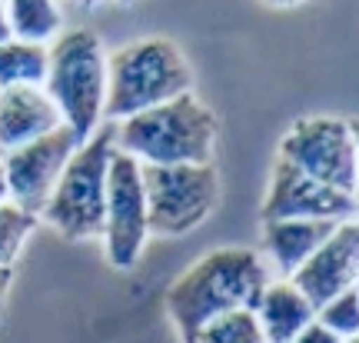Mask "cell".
Returning <instances> with one entry per match:
<instances>
[{
	"mask_svg": "<svg viewBox=\"0 0 359 343\" xmlns=\"http://www.w3.org/2000/svg\"><path fill=\"white\" fill-rule=\"evenodd\" d=\"M253 317L266 343H290L303 327L316 320V306L290 280H269L253 306Z\"/></svg>",
	"mask_w": 359,
	"mask_h": 343,
	"instance_id": "5bb4252c",
	"label": "cell"
},
{
	"mask_svg": "<svg viewBox=\"0 0 359 343\" xmlns=\"http://www.w3.org/2000/svg\"><path fill=\"white\" fill-rule=\"evenodd\" d=\"M356 277H359V227L356 220H346L313 250V257L290 277V283L320 310L326 300L353 290Z\"/></svg>",
	"mask_w": 359,
	"mask_h": 343,
	"instance_id": "8fae6325",
	"label": "cell"
},
{
	"mask_svg": "<svg viewBox=\"0 0 359 343\" xmlns=\"http://www.w3.org/2000/svg\"><path fill=\"white\" fill-rule=\"evenodd\" d=\"M316 320H320L326 330H333L336 337H343V340H356L359 333V290L339 293L333 300H326V304L316 310Z\"/></svg>",
	"mask_w": 359,
	"mask_h": 343,
	"instance_id": "d6986e66",
	"label": "cell"
},
{
	"mask_svg": "<svg viewBox=\"0 0 359 343\" xmlns=\"http://www.w3.org/2000/svg\"><path fill=\"white\" fill-rule=\"evenodd\" d=\"M7 200V183H4V167H0V204Z\"/></svg>",
	"mask_w": 359,
	"mask_h": 343,
	"instance_id": "cb8c5ba5",
	"label": "cell"
},
{
	"mask_svg": "<svg viewBox=\"0 0 359 343\" xmlns=\"http://www.w3.org/2000/svg\"><path fill=\"white\" fill-rule=\"evenodd\" d=\"M114 124L103 120L93 137L80 143L67 160L64 174L50 190L40 220L53 227L64 240H93L103 230V204H107V170L114 157Z\"/></svg>",
	"mask_w": 359,
	"mask_h": 343,
	"instance_id": "5b68a950",
	"label": "cell"
},
{
	"mask_svg": "<svg viewBox=\"0 0 359 343\" xmlns=\"http://www.w3.org/2000/svg\"><path fill=\"white\" fill-rule=\"evenodd\" d=\"M103 243L116 270L137 267L143 247L150 240L147 227V193H143L140 164L127 153L114 150L107 170V204H103Z\"/></svg>",
	"mask_w": 359,
	"mask_h": 343,
	"instance_id": "ba28073f",
	"label": "cell"
},
{
	"mask_svg": "<svg viewBox=\"0 0 359 343\" xmlns=\"http://www.w3.org/2000/svg\"><path fill=\"white\" fill-rule=\"evenodd\" d=\"M147 227L154 237H183L206 224L219 204V174L213 164L143 167Z\"/></svg>",
	"mask_w": 359,
	"mask_h": 343,
	"instance_id": "8992f818",
	"label": "cell"
},
{
	"mask_svg": "<svg viewBox=\"0 0 359 343\" xmlns=\"http://www.w3.org/2000/svg\"><path fill=\"white\" fill-rule=\"evenodd\" d=\"M269 7H299V4H306V0H266Z\"/></svg>",
	"mask_w": 359,
	"mask_h": 343,
	"instance_id": "603a6c76",
	"label": "cell"
},
{
	"mask_svg": "<svg viewBox=\"0 0 359 343\" xmlns=\"http://www.w3.org/2000/svg\"><path fill=\"white\" fill-rule=\"evenodd\" d=\"M193 343H266V337L259 330L253 310H236V313L206 323Z\"/></svg>",
	"mask_w": 359,
	"mask_h": 343,
	"instance_id": "ac0fdd59",
	"label": "cell"
},
{
	"mask_svg": "<svg viewBox=\"0 0 359 343\" xmlns=\"http://www.w3.org/2000/svg\"><path fill=\"white\" fill-rule=\"evenodd\" d=\"M47 77V47L30 40H4L0 44V90L7 87H43Z\"/></svg>",
	"mask_w": 359,
	"mask_h": 343,
	"instance_id": "2e32d148",
	"label": "cell"
},
{
	"mask_svg": "<svg viewBox=\"0 0 359 343\" xmlns=\"http://www.w3.org/2000/svg\"><path fill=\"white\" fill-rule=\"evenodd\" d=\"M11 280H13V270H11V267H0V317H4V304H7V290H11Z\"/></svg>",
	"mask_w": 359,
	"mask_h": 343,
	"instance_id": "44dd1931",
	"label": "cell"
},
{
	"mask_svg": "<svg viewBox=\"0 0 359 343\" xmlns=\"http://www.w3.org/2000/svg\"><path fill=\"white\" fill-rule=\"evenodd\" d=\"M290 343H349V340H343V337H336L333 330H326L320 320H313L309 327H303V330L296 333Z\"/></svg>",
	"mask_w": 359,
	"mask_h": 343,
	"instance_id": "ffe728a7",
	"label": "cell"
},
{
	"mask_svg": "<svg viewBox=\"0 0 359 343\" xmlns=\"http://www.w3.org/2000/svg\"><path fill=\"white\" fill-rule=\"evenodd\" d=\"M336 227L333 220H263V250L283 280H290Z\"/></svg>",
	"mask_w": 359,
	"mask_h": 343,
	"instance_id": "4fadbf2b",
	"label": "cell"
},
{
	"mask_svg": "<svg viewBox=\"0 0 359 343\" xmlns=\"http://www.w3.org/2000/svg\"><path fill=\"white\" fill-rule=\"evenodd\" d=\"M77 147L80 143L74 137V130L60 124L50 134L4 153L0 167H4V183H7V204L20 207L40 220V210H43L47 197L57 187L67 160L74 157Z\"/></svg>",
	"mask_w": 359,
	"mask_h": 343,
	"instance_id": "9c48e42d",
	"label": "cell"
},
{
	"mask_svg": "<svg viewBox=\"0 0 359 343\" xmlns=\"http://www.w3.org/2000/svg\"><path fill=\"white\" fill-rule=\"evenodd\" d=\"M263 220H333L346 224L356 220V197L339 193L326 187L320 180L303 174L290 160L276 157V164L269 170L266 200L259 207Z\"/></svg>",
	"mask_w": 359,
	"mask_h": 343,
	"instance_id": "30bf717a",
	"label": "cell"
},
{
	"mask_svg": "<svg viewBox=\"0 0 359 343\" xmlns=\"http://www.w3.org/2000/svg\"><path fill=\"white\" fill-rule=\"evenodd\" d=\"M43 90L77 143L93 137L107 103V51L93 30H60L50 40Z\"/></svg>",
	"mask_w": 359,
	"mask_h": 343,
	"instance_id": "277c9868",
	"label": "cell"
},
{
	"mask_svg": "<svg viewBox=\"0 0 359 343\" xmlns=\"http://www.w3.org/2000/svg\"><path fill=\"white\" fill-rule=\"evenodd\" d=\"M217 114L193 90L114 124V147L143 167L213 164Z\"/></svg>",
	"mask_w": 359,
	"mask_h": 343,
	"instance_id": "7a4b0ae2",
	"label": "cell"
},
{
	"mask_svg": "<svg viewBox=\"0 0 359 343\" xmlns=\"http://www.w3.org/2000/svg\"><path fill=\"white\" fill-rule=\"evenodd\" d=\"M266 283L269 267L257 250L217 247L170 283L167 313L180 340L193 343L206 323L236 310H253Z\"/></svg>",
	"mask_w": 359,
	"mask_h": 343,
	"instance_id": "6da1fadb",
	"label": "cell"
},
{
	"mask_svg": "<svg viewBox=\"0 0 359 343\" xmlns=\"http://www.w3.org/2000/svg\"><path fill=\"white\" fill-rule=\"evenodd\" d=\"M193 87L187 57L167 37H143L107 53V103L103 120L120 124L133 114L173 101Z\"/></svg>",
	"mask_w": 359,
	"mask_h": 343,
	"instance_id": "3957f363",
	"label": "cell"
},
{
	"mask_svg": "<svg viewBox=\"0 0 359 343\" xmlns=\"http://www.w3.org/2000/svg\"><path fill=\"white\" fill-rule=\"evenodd\" d=\"M280 157L339 193L356 197L359 157L356 130L343 117H303L283 134Z\"/></svg>",
	"mask_w": 359,
	"mask_h": 343,
	"instance_id": "52a82bcc",
	"label": "cell"
},
{
	"mask_svg": "<svg viewBox=\"0 0 359 343\" xmlns=\"http://www.w3.org/2000/svg\"><path fill=\"white\" fill-rule=\"evenodd\" d=\"M37 216L27 214V210H20V207L13 204H0V267H11L17 264V257H20V250H24L27 237L37 230Z\"/></svg>",
	"mask_w": 359,
	"mask_h": 343,
	"instance_id": "e0dca14e",
	"label": "cell"
},
{
	"mask_svg": "<svg viewBox=\"0 0 359 343\" xmlns=\"http://www.w3.org/2000/svg\"><path fill=\"white\" fill-rule=\"evenodd\" d=\"M64 124L43 87L0 90V157Z\"/></svg>",
	"mask_w": 359,
	"mask_h": 343,
	"instance_id": "7c38bea8",
	"label": "cell"
},
{
	"mask_svg": "<svg viewBox=\"0 0 359 343\" xmlns=\"http://www.w3.org/2000/svg\"><path fill=\"white\" fill-rule=\"evenodd\" d=\"M0 4L7 11V24H11V34L17 40H30V44L47 47L64 27L57 0H0Z\"/></svg>",
	"mask_w": 359,
	"mask_h": 343,
	"instance_id": "9a60e30c",
	"label": "cell"
},
{
	"mask_svg": "<svg viewBox=\"0 0 359 343\" xmlns=\"http://www.w3.org/2000/svg\"><path fill=\"white\" fill-rule=\"evenodd\" d=\"M13 34H11V24H7V11H4V4H0V44L4 40H11Z\"/></svg>",
	"mask_w": 359,
	"mask_h": 343,
	"instance_id": "7402d4cb",
	"label": "cell"
}]
</instances>
